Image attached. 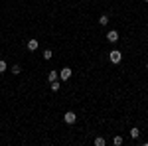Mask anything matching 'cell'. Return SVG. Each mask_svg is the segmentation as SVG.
Listing matches in <instances>:
<instances>
[{"mask_svg":"<svg viewBox=\"0 0 148 146\" xmlns=\"http://www.w3.org/2000/svg\"><path fill=\"white\" fill-rule=\"evenodd\" d=\"M109 61H111L113 65H119V63L123 61V53H121L119 49H113V51L109 53Z\"/></svg>","mask_w":148,"mask_h":146,"instance_id":"obj_1","label":"cell"},{"mask_svg":"<svg viewBox=\"0 0 148 146\" xmlns=\"http://www.w3.org/2000/svg\"><path fill=\"white\" fill-rule=\"evenodd\" d=\"M107 40H109L111 44H116V42H119V32H116V30H111V32L107 34Z\"/></svg>","mask_w":148,"mask_h":146,"instance_id":"obj_4","label":"cell"},{"mask_svg":"<svg viewBox=\"0 0 148 146\" xmlns=\"http://www.w3.org/2000/svg\"><path fill=\"white\" fill-rule=\"evenodd\" d=\"M146 69H148V63H146Z\"/></svg>","mask_w":148,"mask_h":146,"instance_id":"obj_16","label":"cell"},{"mask_svg":"<svg viewBox=\"0 0 148 146\" xmlns=\"http://www.w3.org/2000/svg\"><path fill=\"white\" fill-rule=\"evenodd\" d=\"M71 75H73V71H71L69 67H63L61 71H59V79H61V81H69Z\"/></svg>","mask_w":148,"mask_h":146,"instance_id":"obj_3","label":"cell"},{"mask_svg":"<svg viewBox=\"0 0 148 146\" xmlns=\"http://www.w3.org/2000/svg\"><path fill=\"white\" fill-rule=\"evenodd\" d=\"M75 121H77V114L73 111H67L65 114H63V123H67V124H75Z\"/></svg>","mask_w":148,"mask_h":146,"instance_id":"obj_2","label":"cell"},{"mask_svg":"<svg viewBox=\"0 0 148 146\" xmlns=\"http://www.w3.org/2000/svg\"><path fill=\"white\" fill-rule=\"evenodd\" d=\"M113 144L114 146H121V144H123V136H114V138H113Z\"/></svg>","mask_w":148,"mask_h":146,"instance_id":"obj_12","label":"cell"},{"mask_svg":"<svg viewBox=\"0 0 148 146\" xmlns=\"http://www.w3.org/2000/svg\"><path fill=\"white\" fill-rule=\"evenodd\" d=\"M144 2H146V4H148V0H144Z\"/></svg>","mask_w":148,"mask_h":146,"instance_id":"obj_15","label":"cell"},{"mask_svg":"<svg viewBox=\"0 0 148 146\" xmlns=\"http://www.w3.org/2000/svg\"><path fill=\"white\" fill-rule=\"evenodd\" d=\"M99 24H101V26H107V24H109V16H107V14H103L101 18H99Z\"/></svg>","mask_w":148,"mask_h":146,"instance_id":"obj_10","label":"cell"},{"mask_svg":"<svg viewBox=\"0 0 148 146\" xmlns=\"http://www.w3.org/2000/svg\"><path fill=\"white\" fill-rule=\"evenodd\" d=\"M6 69H8V65H6V61H4V59H0V73H4Z\"/></svg>","mask_w":148,"mask_h":146,"instance_id":"obj_13","label":"cell"},{"mask_svg":"<svg viewBox=\"0 0 148 146\" xmlns=\"http://www.w3.org/2000/svg\"><path fill=\"white\" fill-rule=\"evenodd\" d=\"M93 144H95V146H105L107 142H105V138H103V136H95V140H93Z\"/></svg>","mask_w":148,"mask_h":146,"instance_id":"obj_8","label":"cell"},{"mask_svg":"<svg viewBox=\"0 0 148 146\" xmlns=\"http://www.w3.org/2000/svg\"><path fill=\"white\" fill-rule=\"evenodd\" d=\"M10 71H12V73H14V75H18V73L22 71V67H20V65L16 63V65H12V67H10Z\"/></svg>","mask_w":148,"mask_h":146,"instance_id":"obj_11","label":"cell"},{"mask_svg":"<svg viewBox=\"0 0 148 146\" xmlns=\"http://www.w3.org/2000/svg\"><path fill=\"white\" fill-rule=\"evenodd\" d=\"M38 40H34V38H32V40H28V44H26V47H28V49H30V51H36V49H38Z\"/></svg>","mask_w":148,"mask_h":146,"instance_id":"obj_5","label":"cell"},{"mask_svg":"<svg viewBox=\"0 0 148 146\" xmlns=\"http://www.w3.org/2000/svg\"><path fill=\"white\" fill-rule=\"evenodd\" d=\"M57 79H59V73H57V71H49V73H47V81H49V83H51V81H57Z\"/></svg>","mask_w":148,"mask_h":146,"instance_id":"obj_6","label":"cell"},{"mask_svg":"<svg viewBox=\"0 0 148 146\" xmlns=\"http://www.w3.org/2000/svg\"><path fill=\"white\" fill-rule=\"evenodd\" d=\"M42 56H44V59H51V56H53V53H51V51H49V49H46V51H44V53H42Z\"/></svg>","mask_w":148,"mask_h":146,"instance_id":"obj_14","label":"cell"},{"mask_svg":"<svg viewBox=\"0 0 148 146\" xmlns=\"http://www.w3.org/2000/svg\"><path fill=\"white\" fill-rule=\"evenodd\" d=\"M59 87H61L59 81H51V83H49V89H51V91H59Z\"/></svg>","mask_w":148,"mask_h":146,"instance_id":"obj_9","label":"cell"},{"mask_svg":"<svg viewBox=\"0 0 148 146\" xmlns=\"http://www.w3.org/2000/svg\"><path fill=\"white\" fill-rule=\"evenodd\" d=\"M128 134H130V138H138V136H140V128H138V126H132Z\"/></svg>","mask_w":148,"mask_h":146,"instance_id":"obj_7","label":"cell"}]
</instances>
